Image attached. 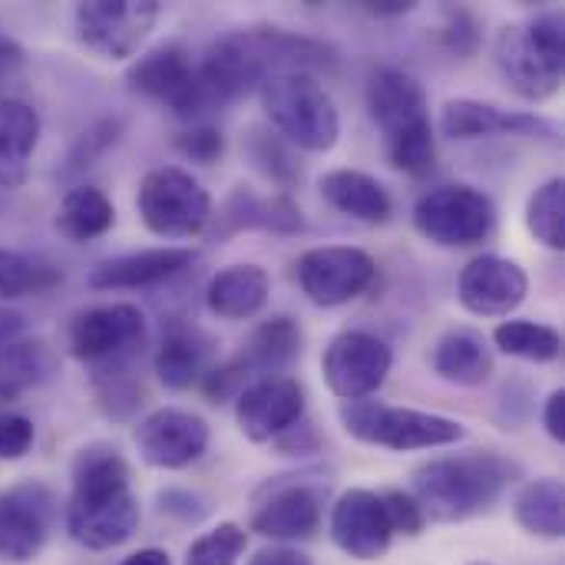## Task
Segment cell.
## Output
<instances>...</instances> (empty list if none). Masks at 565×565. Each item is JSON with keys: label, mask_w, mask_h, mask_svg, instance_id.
Listing matches in <instances>:
<instances>
[{"label": "cell", "mask_w": 565, "mask_h": 565, "mask_svg": "<svg viewBox=\"0 0 565 565\" xmlns=\"http://www.w3.org/2000/svg\"><path fill=\"white\" fill-rule=\"evenodd\" d=\"M338 70V50L318 36L285 30L275 23L262 26H242L218 33L202 63L195 66L202 89L222 113L225 106L252 96L262 89L265 79L281 73H334Z\"/></svg>", "instance_id": "6da1fadb"}, {"label": "cell", "mask_w": 565, "mask_h": 565, "mask_svg": "<svg viewBox=\"0 0 565 565\" xmlns=\"http://www.w3.org/2000/svg\"><path fill=\"white\" fill-rule=\"evenodd\" d=\"M63 520L70 540L89 553H109L136 536L142 510L129 463L116 447L89 444L73 457Z\"/></svg>", "instance_id": "7a4b0ae2"}, {"label": "cell", "mask_w": 565, "mask_h": 565, "mask_svg": "<svg viewBox=\"0 0 565 565\" xmlns=\"http://www.w3.org/2000/svg\"><path fill=\"white\" fill-rule=\"evenodd\" d=\"M364 106L384 139L387 162L411 179L430 175L437 166V126L424 83L404 66L381 63L367 73Z\"/></svg>", "instance_id": "3957f363"}, {"label": "cell", "mask_w": 565, "mask_h": 565, "mask_svg": "<svg viewBox=\"0 0 565 565\" xmlns=\"http://www.w3.org/2000/svg\"><path fill=\"white\" fill-rule=\"evenodd\" d=\"M520 480V463L500 450H463L414 470V500L430 523H467L490 513Z\"/></svg>", "instance_id": "277c9868"}, {"label": "cell", "mask_w": 565, "mask_h": 565, "mask_svg": "<svg viewBox=\"0 0 565 565\" xmlns=\"http://www.w3.org/2000/svg\"><path fill=\"white\" fill-rule=\"evenodd\" d=\"M268 126L298 152H331L341 139V113L328 86L311 73H281L258 89Z\"/></svg>", "instance_id": "5b68a950"}, {"label": "cell", "mask_w": 565, "mask_h": 565, "mask_svg": "<svg viewBox=\"0 0 565 565\" xmlns=\"http://www.w3.org/2000/svg\"><path fill=\"white\" fill-rule=\"evenodd\" d=\"M338 420L351 440H358L364 447L394 450V454L444 450L467 437V427L454 417L417 411V407H394L377 397L341 404Z\"/></svg>", "instance_id": "8992f818"}, {"label": "cell", "mask_w": 565, "mask_h": 565, "mask_svg": "<svg viewBox=\"0 0 565 565\" xmlns=\"http://www.w3.org/2000/svg\"><path fill=\"white\" fill-rule=\"evenodd\" d=\"M212 209V192L182 166H156L139 179L136 212L156 238L189 242L205 235Z\"/></svg>", "instance_id": "52a82bcc"}, {"label": "cell", "mask_w": 565, "mask_h": 565, "mask_svg": "<svg viewBox=\"0 0 565 565\" xmlns=\"http://www.w3.org/2000/svg\"><path fill=\"white\" fill-rule=\"evenodd\" d=\"M411 218L417 235L437 248H473L497 232L500 209L483 189L470 182H447L427 189L414 202Z\"/></svg>", "instance_id": "ba28073f"}, {"label": "cell", "mask_w": 565, "mask_h": 565, "mask_svg": "<svg viewBox=\"0 0 565 565\" xmlns=\"http://www.w3.org/2000/svg\"><path fill=\"white\" fill-rule=\"evenodd\" d=\"M149 338L146 311L132 301H109L79 311L66 328V351L86 371L129 367L139 361Z\"/></svg>", "instance_id": "9c48e42d"}, {"label": "cell", "mask_w": 565, "mask_h": 565, "mask_svg": "<svg viewBox=\"0 0 565 565\" xmlns=\"http://www.w3.org/2000/svg\"><path fill=\"white\" fill-rule=\"evenodd\" d=\"M126 86L142 99L166 106L185 126L209 122V116L218 113L199 83L195 63L175 43H159L132 56V63L126 66Z\"/></svg>", "instance_id": "30bf717a"}, {"label": "cell", "mask_w": 565, "mask_h": 565, "mask_svg": "<svg viewBox=\"0 0 565 565\" xmlns=\"http://www.w3.org/2000/svg\"><path fill=\"white\" fill-rule=\"evenodd\" d=\"M328 477L321 470L285 473L255 490L252 533L275 543H301L321 530Z\"/></svg>", "instance_id": "8fae6325"}, {"label": "cell", "mask_w": 565, "mask_h": 565, "mask_svg": "<svg viewBox=\"0 0 565 565\" xmlns=\"http://www.w3.org/2000/svg\"><path fill=\"white\" fill-rule=\"evenodd\" d=\"M159 17V0H86L73 7V30L99 60H132L142 53Z\"/></svg>", "instance_id": "7c38bea8"}, {"label": "cell", "mask_w": 565, "mask_h": 565, "mask_svg": "<svg viewBox=\"0 0 565 565\" xmlns=\"http://www.w3.org/2000/svg\"><path fill=\"white\" fill-rule=\"evenodd\" d=\"M391 371L394 348L381 334L361 328L338 331L321 354V377L341 404L377 397Z\"/></svg>", "instance_id": "4fadbf2b"}, {"label": "cell", "mask_w": 565, "mask_h": 565, "mask_svg": "<svg viewBox=\"0 0 565 565\" xmlns=\"http://www.w3.org/2000/svg\"><path fill=\"white\" fill-rule=\"evenodd\" d=\"M301 295L318 308H344L377 281V262L358 245H318L295 262Z\"/></svg>", "instance_id": "5bb4252c"}, {"label": "cell", "mask_w": 565, "mask_h": 565, "mask_svg": "<svg viewBox=\"0 0 565 565\" xmlns=\"http://www.w3.org/2000/svg\"><path fill=\"white\" fill-rule=\"evenodd\" d=\"M60 503L50 487L43 483H17L0 493V563H33L56 523Z\"/></svg>", "instance_id": "9a60e30c"}, {"label": "cell", "mask_w": 565, "mask_h": 565, "mask_svg": "<svg viewBox=\"0 0 565 565\" xmlns=\"http://www.w3.org/2000/svg\"><path fill=\"white\" fill-rule=\"evenodd\" d=\"M139 460L156 470H185L199 463L212 444V427L202 414L185 407H156L136 424Z\"/></svg>", "instance_id": "2e32d148"}, {"label": "cell", "mask_w": 565, "mask_h": 565, "mask_svg": "<svg viewBox=\"0 0 565 565\" xmlns=\"http://www.w3.org/2000/svg\"><path fill=\"white\" fill-rule=\"evenodd\" d=\"M530 295V275L516 258L477 255L457 275V301L473 318H513Z\"/></svg>", "instance_id": "e0dca14e"}, {"label": "cell", "mask_w": 565, "mask_h": 565, "mask_svg": "<svg viewBox=\"0 0 565 565\" xmlns=\"http://www.w3.org/2000/svg\"><path fill=\"white\" fill-rule=\"evenodd\" d=\"M437 132L450 142L497 139V136H526V139H556V126L526 109H503L497 103H483L473 96H457L440 106Z\"/></svg>", "instance_id": "ac0fdd59"}, {"label": "cell", "mask_w": 565, "mask_h": 565, "mask_svg": "<svg viewBox=\"0 0 565 565\" xmlns=\"http://www.w3.org/2000/svg\"><path fill=\"white\" fill-rule=\"evenodd\" d=\"M242 232H268V235H301L305 212L288 192L258 195L245 185L232 189L218 209H212L205 238L228 242Z\"/></svg>", "instance_id": "d6986e66"}, {"label": "cell", "mask_w": 565, "mask_h": 565, "mask_svg": "<svg viewBox=\"0 0 565 565\" xmlns=\"http://www.w3.org/2000/svg\"><path fill=\"white\" fill-rule=\"evenodd\" d=\"M235 424L248 444H275L308 417V394L295 377H262L235 397Z\"/></svg>", "instance_id": "ffe728a7"}, {"label": "cell", "mask_w": 565, "mask_h": 565, "mask_svg": "<svg viewBox=\"0 0 565 565\" xmlns=\"http://www.w3.org/2000/svg\"><path fill=\"white\" fill-rule=\"evenodd\" d=\"M328 530H331L334 546L358 563H377L381 556H387L394 543V530H391L381 493L364 490V487L344 490L334 500Z\"/></svg>", "instance_id": "44dd1931"}, {"label": "cell", "mask_w": 565, "mask_h": 565, "mask_svg": "<svg viewBox=\"0 0 565 565\" xmlns=\"http://www.w3.org/2000/svg\"><path fill=\"white\" fill-rule=\"evenodd\" d=\"M218 341L189 318H166L152 354V371L166 391H192L215 364Z\"/></svg>", "instance_id": "7402d4cb"}, {"label": "cell", "mask_w": 565, "mask_h": 565, "mask_svg": "<svg viewBox=\"0 0 565 565\" xmlns=\"http://www.w3.org/2000/svg\"><path fill=\"white\" fill-rule=\"evenodd\" d=\"M199 262V252L189 245H159V248H139L126 255H113L89 268L86 285L93 291H139L166 285L179 275H185Z\"/></svg>", "instance_id": "603a6c76"}, {"label": "cell", "mask_w": 565, "mask_h": 565, "mask_svg": "<svg viewBox=\"0 0 565 565\" xmlns=\"http://www.w3.org/2000/svg\"><path fill=\"white\" fill-rule=\"evenodd\" d=\"M493 60H497V70L503 76V83L526 103L540 106V103H550L559 86H563L565 70H556L530 40L526 26L523 23H507L497 30V40H493Z\"/></svg>", "instance_id": "cb8c5ba5"}, {"label": "cell", "mask_w": 565, "mask_h": 565, "mask_svg": "<svg viewBox=\"0 0 565 565\" xmlns=\"http://www.w3.org/2000/svg\"><path fill=\"white\" fill-rule=\"evenodd\" d=\"M301 354H305V331H301L298 318L271 315L248 331L242 351L232 358L242 364V371L255 384L262 377H285L291 371V364L301 361Z\"/></svg>", "instance_id": "d4e9b609"}, {"label": "cell", "mask_w": 565, "mask_h": 565, "mask_svg": "<svg viewBox=\"0 0 565 565\" xmlns=\"http://www.w3.org/2000/svg\"><path fill=\"white\" fill-rule=\"evenodd\" d=\"M318 192H321V199L334 212H341V215H348L354 222L387 225L394 218V195L371 172H361V169H328L318 179Z\"/></svg>", "instance_id": "484cf974"}, {"label": "cell", "mask_w": 565, "mask_h": 565, "mask_svg": "<svg viewBox=\"0 0 565 565\" xmlns=\"http://www.w3.org/2000/svg\"><path fill=\"white\" fill-rule=\"evenodd\" d=\"M271 275L255 262L225 265L205 285V308L222 321H252L268 308Z\"/></svg>", "instance_id": "4316f807"}, {"label": "cell", "mask_w": 565, "mask_h": 565, "mask_svg": "<svg viewBox=\"0 0 565 565\" xmlns=\"http://www.w3.org/2000/svg\"><path fill=\"white\" fill-rule=\"evenodd\" d=\"M40 113L17 96H0V189H20L40 146Z\"/></svg>", "instance_id": "83f0119b"}, {"label": "cell", "mask_w": 565, "mask_h": 565, "mask_svg": "<svg viewBox=\"0 0 565 565\" xmlns=\"http://www.w3.org/2000/svg\"><path fill=\"white\" fill-rule=\"evenodd\" d=\"M430 364H434V374L454 387H480L497 371L490 341L473 328H450L434 344Z\"/></svg>", "instance_id": "f1b7e54d"}, {"label": "cell", "mask_w": 565, "mask_h": 565, "mask_svg": "<svg viewBox=\"0 0 565 565\" xmlns=\"http://www.w3.org/2000/svg\"><path fill=\"white\" fill-rule=\"evenodd\" d=\"M56 367V351L43 338H20L0 348V411H10L26 391L43 387Z\"/></svg>", "instance_id": "f546056e"}, {"label": "cell", "mask_w": 565, "mask_h": 565, "mask_svg": "<svg viewBox=\"0 0 565 565\" xmlns=\"http://www.w3.org/2000/svg\"><path fill=\"white\" fill-rule=\"evenodd\" d=\"M242 152L248 159V166L265 179L271 182L278 192H288L298 189L305 182V162H301V152L285 139L278 136L268 122H255L245 129L242 136Z\"/></svg>", "instance_id": "4dcf8cb0"}, {"label": "cell", "mask_w": 565, "mask_h": 565, "mask_svg": "<svg viewBox=\"0 0 565 565\" xmlns=\"http://www.w3.org/2000/svg\"><path fill=\"white\" fill-rule=\"evenodd\" d=\"M113 225H116V205H113V199L103 189L86 185V182L66 189V195L60 199L56 215H53V228L66 242H73V245L96 242Z\"/></svg>", "instance_id": "1f68e13d"}, {"label": "cell", "mask_w": 565, "mask_h": 565, "mask_svg": "<svg viewBox=\"0 0 565 565\" xmlns=\"http://www.w3.org/2000/svg\"><path fill=\"white\" fill-rule=\"evenodd\" d=\"M516 523L536 540H563L565 536V487L559 477H540L520 487L513 497Z\"/></svg>", "instance_id": "d6a6232c"}, {"label": "cell", "mask_w": 565, "mask_h": 565, "mask_svg": "<svg viewBox=\"0 0 565 565\" xmlns=\"http://www.w3.org/2000/svg\"><path fill=\"white\" fill-rule=\"evenodd\" d=\"M493 344L507 358L526 364H553L563 358V334L559 328L533 318H507L493 328Z\"/></svg>", "instance_id": "836d02e7"}, {"label": "cell", "mask_w": 565, "mask_h": 565, "mask_svg": "<svg viewBox=\"0 0 565 565\" xmlns=\"http://www.w3.org/2000/svg\"><path fill=\"white\" fill-rule=\"evenodd\" d=\"M60 281H63V271L56 265H50L46 258L0 248V305L46 295Z\"/></svg>", "instance_id": "e575fe53"}, {"label": "cell", "mask_w": 565, "mask_h": 565, "mask_svg": "<svg viewBox=\"0 0 565 565\" xmlns=\"http://www.w3.org/2000/svg\"><path fill=\"white\" fill-rule=\"evenodd\" d=\"M89 387L96 397V407L116 420L126 424L139 414V407L146 404V387L136 374V364L129 367H109V371H93L89 374Z\"/></svg>", "instance_id": "d590c367"}, {"label": "cell", "mask_w": 565, "mask_h": 565, "mask_svg": "<svg viewBox=\"0 0 565 565\" xmlns=\"http://www.w3.org/2000/svg\"><path fill=\"white\" fill-rule=\"evenodd\" d=\"M526 232L550 252L565 248V182L559 175L533 189L526 202Z\"/></svg>", "instance_id": "8d00e7d4"}, {"label": "cell", "mask_w": 565, "mask_h": 565, "mask_svg": "<svg viewBox=\"0 0 565 565\" xmlns=\"http://www.w3.org/2000/svg\"><path fill=\"white\" fill-rule=\"evenodd\" d=\"M122 129H126V122H122L119 116H103V119H96L93 126H86V129L76 136V142L70 146L60 175H63V179H73V175H83L86 169H93V166L119 142Z\"/></svg>", "instance_id": "74e56055"}, {"label": "cell", "mask_w": 565, "mask_h": 565, "mask_svg": "<svg viewBox=\"0 0 565 565\" xmlns=\"http://www.w3.org/2000/svg\"><path fill=\"white\" fill-rule=\"evenodd\" d=\"M248 550V533L238 523H218L215 530L202 533L189 550L185 565H238Z\"/></svg>", "instance_id": "f35d334b"}, {"label": "cell", "mask_w": 565, "mask_h": 565, "mask_svg": "<svg viewBox=\"0 0 565 565\" xmlns=\"http://www.w3.org/2000/svg\"><path fill=\"white\" fill-rule=\"evenodd\" d=\"M175 152L195 166H215L225 156V132L212 122H192L172 136Z\"/></svg>", "instance_id": "ab89813d"}, {"label": "cell", "mask_w": 565, "mask_h": 565, "mask_svg": "<svg viewBox=\"0 0 565 565\" xmlns=\"http://www.w3.org/2000/svg\"><path fill=\"white\" fill-rule=\"evenodd\" d=\"M440 40L444 46L454 53V56H477L480 46H483V23L473 10L467 7H444V30H440Z\"/></svg>", "instance_id": "60d3db41"}, {"label": "cell", "mask_w": 565, "mask_h": 565, "mask_svg": "<svg viewBox=\"0 0 565 565\" xmlns=\"http://www.w3.org/2000/svg\"><path fill=\"white\" fill-rule=\"evenodd\" d=\"M248 384H252V377L242 371V364H238L235 358H225V361H218V364L209 367V374L202 377L199 387H202V394H205L209 404L222 407V404H235V397H238Z\"/></svg>", "instance_id": "b9f144b4"}, {"label": "cell", "mask_w": 565, "mask_h": 565, "mask_svg": "<svg viewBox=\"0 0 565 565\" xmlns=\"http://www.w3.org/2000/svg\"><path fill=\"white\" fill-rule=\"evenodd\" d=\"M533 46L556 66L565 70V20L559 10H546V13H536L530 23H523Z\"/></svg>", "instance_id": "7bdbcfd3"}, {"label": "cell", "mask_w": 565, "mask_h": 565, "mask_svg": "<svg viewBox=\"0 0 565 565\" xmlns=\"http://www.w3.org/2000/svg\"><path fill=\"white\" fill-rule=\"evenodd\" d=\"M156 507L162 516L175 520V523H185V526H195L202 523L209 513H212V503L195 493V490H185V487H169L156 497Z\"/></svg>", "instance_id": "ee69618b"}, {"label": "cell", "mask_w": 565, "mask_h": 565, "mask_svg": "<svg viewBox=\"0 0 565 565\" xmlns=\"http://www.w3.org/2000/svg\"><path fill=\"white\" fill-rule=\"evenodd\" d=\"M36 440V427L30 417L17 414V411H0V460L3 463H17L30 454Z\"/></svg>", "instance_id": "f6af8a7d"}, {"label": "cell", "mask_w": 565, "mask_h": 565, "mask_svg": "<svg viewBox=\"0 0 565 565\" xmlns=\"http://www.w3.org/2000/svg\"><path fill=\"white\" fill-rule=\"evenodd\" d=\"M384 507H387V520L394 536H420L427 526V516L420 510V503L414 500V493L407 490H384L381 493Z\"/></svg>", "instance_id": "bcb514c9"}, {"label": "cell", "mask_w": 565, "mask_h": 565, "mask_svg": "<svg viewBox=\"0 0 565 565\" xmlns=\"http://www.w3.org/2000/svg\"><path fill=\"white\" fill-rule=\"evenodd\" d=\"M275 454H281V457H311V454H318L321 450V434H318V427L308 420V417H301L295 427H288L275 444Z\"/></svg>", "instance_id": "7dc6e473"}, {"label": "cell", "mask_w": 565, "mask_h": 565, "mask_svg": "<svg viewBox=\"0 0 565 565\" xmlns=\"http://www.w3.org/2000/svg\"><path fill=\"white\" fill-rule=\"evenodd\" d=\"M23 66H26V50L0 26V96H7L3 89L23 73Z\"/></svg>", "instance_id": "c3c4849f"}, {"label": "cell", "mask_w": 565, "mask_h": 565, "mask_svg": "<svg viewBox=\"0 0 565 565\" xmlns=\"http://www.w3.org/2000/svg\"><path fill=\"white\" fill-rule=\"evenodd\" d=\"M543 430L556 444L565 440V391H553L546 397V404H543Z\"/></svg>", "instance_id": "681fc988"}, {"label": "cell", "mask_w": 565, "mask_h": 565, "mask_svg": "<svg viewBox=\"0 0 565 565\" xmlns=\"http://www.w3.org/2000/svg\"><path fill=\"white\" fill-rule=\"evenodd\" d=\"M248 565H315L311 556H305L301 550H291V546H268L262 553H255Z\"/></svg>", "instance_id": "f907efd6"}, {"label": "cell", "mask_w": 565, "mask_h": 565, "mask_svg": "<svg viewBox=\"0 0 565 565\" xmlns=\"http://www.w3.org/2000/svg\"><path fill=\"white\" fill-rule=\"evenodd\" d=\"M23 331H26V318H23L20 311L7 308V305H0V348L20 341Z\"/></svg>", "instance_id": "816d5d0a"}, {"label": "cell", "mask_w": 565, "mask_h": 565, "mask_svg": "<svg viewBox=\"0 0 565 565\" xmlns=\"http://www.w3.org/2000/svg\"><path fill=\"white\" fill-rule=\"evenodd\" d=\"M414 7H417V3H411V0H367V3H364V10H367L371 17H377V20L407 17Z\"/></svg>", "instance_id": "f5cc1de1"}, {"label": "cell", "mask_w": 565, "mask_h": 565, "mask_svg": "<svg viewBox=\"0 0 565 565\" xmlns=\"http://www.w3.org/2000/svg\"><path fill=\"white\" fill-rule=\"evenodd\" d=\"M119 565H172V556H169L166 550L149 546V550H139V553L126 556Z\"/></svg>", "instance_id": "db71d44e"}, {"label": "cell", "mask_w": 565, "mask_h": 565, "mask_svg": "<svg viewBox=\"0 0 565 565\" xmlns=\"http://www.w3.org/2000/svg\"><path fill=\"white\" fill-rule=\"evenodd\" d=\"M470 565H493V563H483V559H480V563H470Z\"/></svg>", "instance_id": "11a10c76"}]
</instances>
